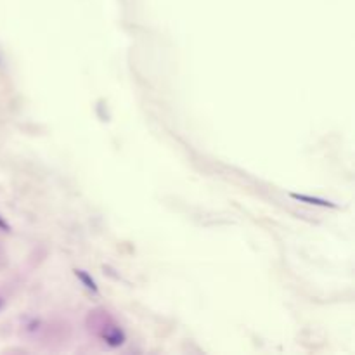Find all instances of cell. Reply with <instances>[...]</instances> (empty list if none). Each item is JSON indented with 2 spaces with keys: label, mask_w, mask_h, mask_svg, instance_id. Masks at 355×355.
<instances>
[{
  "label": "cell",
  "mask_w": 355,
  "mask_h": 355,
  "mask_svg": "<svg viewBox=\"0 0 355 355\" xmlns=\"http://www.w3.org/2000/svg\"><path fill=\"white\" fill-rule=\"evenodd\" d=\"M87 329L94 336H97L104 345L111 348H118L127 341L125 331L121 326L113 319L111 314L104 308H95L90 310L87 316Z\"/></svg>",
  "instance_id": "1"
},
{
  "label": "cell",
  "mask_w": 355,
  "mask_h": 355,
  "mask_svg": "<svg viewBox=\"0 0 355 355\" xmlns=\"http://www.w3.org/2000/svg\"><path fill=\"white\" fill-rule=\"evenodd\" d=\"M293 199L297 201H303V203H308V204H316V206H324V208H338V204L327 201V199H322V198H312V196H307V194H297V193H291L289 194Z\"/></svg>",
  "instance_id": "2"
},
{
  "label": "cell",
  "mask_w": 355,
  "mask_h": 355,
  "mask_svg": "<svg viewBox=\"0 0 355 355\" xmlns=\"http://www.w3.org/2000/svg\"><path fill=\"white\" fill-rule=\"evenodd\" d=\"M73 272H75L76 279H78L80 283L83 284L89 291H92V293H95V295L99 293V286H97V283H95V279L89 274L87 270H83V268H75Z\"/></svg>",
  "instance_id": "3"
},
{
  "label": "cell",
  "mask_w": 355,
  "mask_h": 355,
  "mask_svg": "<svg viewBox=\"0 0 355 355\" xmlns=\"http://www.w3.org/2000/svg\"><path fill=\"white\" fill-rule=\"evenodd\" d=\"M0 231H2V232H11V225H9V222L2 215H0Z\"/></svg>",
  "instance_id": "4"
},
{
  "label": "cell",
  "mask_w": 355,
  "mask_h": 355,
  "mask_svg": "<svg viewBox=\"0 0 355 355\" xmlns=\"http://www.w3.org/2000/svg\"><path fill=\"white\" fill-rule=\"evenodd\" d=\"M4 307V298H0V308Z\"/></svg>",
  "instance_id": "5"
}]
</instances>
